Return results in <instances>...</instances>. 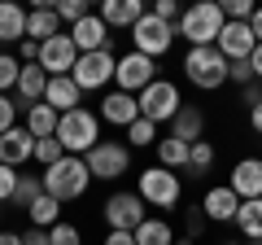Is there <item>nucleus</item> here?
<instances>
[{"label": "nucleus", "instance_id": "28", "mask_svg": "<svg viewBox=\"0 0 262 245\" xmlns=\"http://www.w3.org/2000/svg\"><path fill=\"white\" fill-rule=\"evenodd\" d=\"M236 228H241L245 241L262 245V197L258 201H241V210H236Z\"/></svg>", "mask_w": 262, "mask_h": 245}, {"label": "nucleus", "instance_id": "17", "mask_svg": "<svg viewBox=\"0 0 262 245\" xmlns=\"http://www.w3.org/2000/svg\"><path fill=\"white\" fill-rule=\"evenodd\" d=\"M70 39H75L79 53H105V48L114 44V31L105 27L96 13H88L83 22H75V27H70Z\"/></svg>", "mask_w": 262, "mask_h": 245}, {"label": "nucleus", "instance_id": "47", "mask_svg": "<svg viewBox=\"0 0 262 245\" xmlns=\"http://www.w3.org/2000/svg\"><path fill=\"white\" fill-rule=\"evenodd\" d=\"M105 245H136V236H131V232H110Z\"/></svg>", "mask_w": 262, "mask_h": 245}, {"label": "nucleus", "instance_id": "23", "mask_svg": "<svg viewBox=\"0 0 262 245\" xmlns=\"http://www.w3.org/2000/svg\"><path fill=\"white\" fill-rule=\"evenodd\" d=\"M53 35H61V18L53 13V5H35V9L27 13V39L48 44Z\"/></svg>", "mask_w": 262, "mask_h": 245}, {"label": "nucleus", "instance_id": "12", "mask_svg": "<svg viewBox=\"0 0 262 245\" xmlns=\"http://www.w3.org/2000/svg\"><path fill=\"white\" fill-rule=\"evenodd\" d=\"M75 62H79V48H75V39L66 35H53L48 44H39V66H44V75L48 79H61V75H70L75 70Z\"/></svg>", "mask_w": 262, "mask_h": 245}, {"label": "nucleus", "instance_id": "11", "mask_svg": "<svg viewBox=\"0 0 262 245\" xmlns=\"http://www.w3.org/2000/svg\"><path fill=\"white\" fill-rule=\"evenodd\" d=\"M105 223H110V232H136V228L149 219V206L140 201V193H114L110 201H105Z\"/></svg>", "mask_w": 262, "mask_h": 245}, {"label": "nucleus", "instance_id": "18", "mask_svg": "<svg viewBox=\"0 0 262 245\" xmlns=\"http://www.w3.org/2000/svg\"><path fill=\"white\" fill-rule=\"evenodd\" d=\"M144 13L149 9H144L140 0H101V5H96V18H101L110 31H131Z\"/></svg>", "mask_w": 262, "mask_h": 245}, {"label": "nucleus", "instance_id": "16", "mask_svg": "<svg viewBox=\"0 0 262 245\" xmlns=\"http://www.w3.org/2000/svg\"><path fill=\"white\" fill-rule=\"evenodd\" d=\"M136 118H140V101H136L131 92H118V88H114V92L101 96V122H110V127H122V132H127Z\"/></svg>", "mask_w": 262, "mask_h": 245}, {"label": "nucleus", "instance_id": "6", "mask_svg": "<svg viewBox=\"0 0 262 245\" xmlns=\"http://www.w3.org/2000/svg\"><path fill=\"white\" fill-rule=\"evenodd\" d=\"M170 44H175V27L162 18H153V13H144L136 27H131V53H144V57H166Z\"/></svg>", "mask_w": 262, "mask_h": 245}, {"label": "nucleus", "instance_id": "44", "mask_svg": "<svg viewBox=\"0 0 262 245\" xmlns=\"http://www.w3.org/2000/svg\"><path fill=\"white\" fill-rule=\"evenodd\" d=\"M241 96H245V105H249V110H253V105H262V84L253 79L249 88H241Z\"/></svg>", "mask_w": 262, "mask_h": 245}, {"label": "nucleus", "instance_id": "42", "mask_svg": "<svg viewBox=\"0 0 262 245\" xmlns=\"http://www.w3.org/2000/svg\"><path fill=\"white\" fill-rule=\"evenodd\" d=\"M206 223H210V219L201 215V206H192V210H188V241H196V236L206 232Z\"/></svg>", "mask_w": 262, "mask_h": 245}, {"label": "nucleus", "instance_id": "32", "mask_svg": "<svg viewBox=\"0 0 262 245\" xmlns=\"http://www.w3.org/2000/svg\"><path fill=\"white\" fill-rule=\"evenodd\" d=\"M18 70H22L18 53H0V92H5V96L18 88Z\"/></svg>", "mask_w": 262, "mask_h": 245}, {"label": "nucleus", "instance_id": "37", "mask_svg": "<svg viewBox=\"0 0 262 245\" xmlns=\"http://www.w3.org/2000/svg\"><path fill=\"white\" fill-rule=\"evenodd\" d=\"M48 245H83V236H79L75 223H57L48 228Z\"/></svg>", "mask_w": 262, "mask_h": 245}, {"label": "nucleus", "instance_id": "35", "mask_svg": "<svg viewBox=\"0 0 262 245\" xmlns=\"http://www.w3.org/2000/svg\"><path fill=\"white\" fill-rule=\"evenodd\" d=\"M210 167H214V145L210 140L188 145V171H210Z\"/></svg>", "mask_w": 262, "mask_h": 245}, {"label": "nucleus", "instance_id": "26", "mask_svg": "<svg viewBox=\"0 0 262 245\" xmlns=\"http://www.w3.org/2000/svg\"><path fill=\"white\" fill-rule=\"evenodd\" d=\"M131 236H136V245H175V228L166 219H158V215H149Z\"/></svg>", "mask_w": 262, "mask_h": 245}, {"label": "nucleus", "instance_id": "8", "mask_svg": "<svg viewBox=\"0 0 262 245\" xmlns=\"http://www.w3.org/2000/svg\"><path fill=\"white\" fill-rule=\"evenodd\" d=\"M136 101H140V118H149V122H170L179 110H184L179 88L170 84V79H153V84L144 88Z\"/></svg>", "mask_w": 262, "mask_h": 245}, {"label": "nucleus", "instance_id": "50", "mask_svg": "<svg viewBox=\"0 0 262 245\" xmlns=\"http://www.w3.org/2000/svg\"><path fill=\"white\" fill-rule=\"evenodd\" d=\"M0 245H22V232H0Z\"/></svg>", "mask_w": 262, "mask_h": 245}, {"label": "nucleus", "instance_id": "1", "mask_svg": "<svg viewBox=\"0 0 262 245\" xmlns=\"http://www.w3.org/2000/svg\"><path fill=\"white\" fill-rule=\"evenodd\" d=\"M57 140H61V149L70 153V158L92 153L96 145L105 140V136H101V114H92L88 105H79V110L61 114V122H57Z\"/></svg>", "mask_w": 262, "mask_h": 245}, {"label": "nucleus", "instance_id": "33", "mask_svg": "<svg viewBox=\"0 0 262 245\" xmlns=\"http://www.w3.org/2000/svg\"><path fill=\"white\" fill-rule=\"evenodd\" d=\"M53 13H57L61 22H70V27H75V22H83L88 13H92V5H88V0H57Z\"/></svg>", "mask_w": 262, "mask_h": 245}, {"label": "nucleus", "instance_id": "24", "mask_svg": "<svg viewBox=\"0 0 262 245\" xmlns=\"http://www.w3.org/2000/svg\"><path fill=\"white\" fill-rule=\"evenodd\" d=\"M22 39H27V9L0 0V44H22Z\"/></svg>", "mask_w": 262, "mask_h": 245}, {"label": "nucleus", "instance_id": "5", "mask_svg": "<svg viewBox=\"0 0 262 245\" xmlns=\"http://www.w3.org/2000/svg\"><path fill=\"white\" fill-rule=\"evenodd\" d=\"M184 79L201 92H214L227 84V57L219 48H188L184 53Z\"/></svg>", "mask_w": 262, "mask_h": 245}, {"label": "nucleus", "instance_id": "25", "mask_svg": "<svg viewBox=\"0 0 262 245\" xmlns=\"http://www.w3.org/2000/svg\"><path fill=\"white\" fill-rule=\"evenodd\" d=\"M57 122H61V114L39 101V105H27V122H22V127H27L35 140H48V136H57Z\"/></svg>", "mask_w": 262, "mask_h": 245}, {"label": "nucleus", "instance_id": "30", "mask_svg": "<svg viewBox=\"0 0 262 245\" xmlns=\"http://www.w3.org/2000/svg\"><path fill=\"white\" fill-rule=\"evenodd\" d=\"M35 197H44V179H39V175H18V189H13V206L27 210Z\"/></svg>", "mask_w": 262, "mask_h": 245}, {"label": "nucleus", "instance_id": "4", "mask_svg": "<svg viewBox=\"0 0 262 245\" xmlns=\"http://www.w3.org/2000/svg\"><path fill=\"white\" fill-rule=\"evenodd\" d=\"M136 193L153 210H175L179 197H184V179L175 171H166V167H144L140 179H136Z\"/></svg>", "mask_w": 262, "mask_h": 245}, {"label": "nucleus", "instance_id": "14", "mask_svg": "<svg viewBox=\"0 0 262 245\" xmlns=\"http://www.w3.org/2000/svg\"><path fill=\"white\" fill-rule=\"evenodd\" d=\"M27 162H35V136L27 132V127H13V132L0 136V167H27Z\"/></svg>", "mask_w": 262, "mask_h": 245}, {"label": "nucleus", "instance_id": "36", "mask_svg": "<svg viewBox=\"0 0 262 245\" xmlns=\"http://www.w3.org/2000/svg\"><path fill=\"white\" fill-rule=\"evenodd\" d=\"M219 9H223V18H227V22H249L258 5H253V0H223Z\"/></svg>", "mask_w": 262, "mask_h": 245}, {"label": "nucleus", "instance_id": "20", "mask_svg": "<svg viewBox=\"0 0 262 245\" xmlns=\"http://www.w3.org/2000/svg\"><path fill=\"white\" fill-rule=\"evenodd\" d=\"M166 136H175V140H184V145L206 140V114H201V105H184V110L170 118V132Z\"/></svg>", "mask_w": 262, "mask_h": 245}, {"label": "nucleus", "instance_id": "10", "mask_svg": "<svg viewBox=\"0 0 262 245\" xmlns=\"http://www.w3.org/2000/svg\"><path fill=\"white\" fill-rule=\"evenodd\" d=\"M153 79H158V62H153V57H144V53H122L118 66H114V84H118V92L140 96Z\"/></svg>", "mask_w": 262, "mask_h": 245}, {"label": "nucleus", "instance_id": "19", "mask_svg": "<svg viewBox=\"0 0 262 245\" xmlns=\"http://www.w3.org/2000/svg\"><path fill=\"white\" fill-rule=\"evenodd\" d=\"M236 210H241V197H236L227 184H214V189L201 197V215L210 223H236Z\"/></svg>", "mask_w": 262, "mask_h": 245}, {"label": "nucleus", "instance_id": "9", "mask_svg": "<svg viewBox=\"0 0 262 245\" xmlns=\"http://www.w3.org/2000/svg\"><path fill=\"white\" fill-rule=\"evenodd\" d=\"M83 162L92 179H122L131 171V149L122 140H101L92 153H83Z\"/></svg>", "mask_w": 262, "mask_h": 245}, {"label": "nucleus", "instance_id": "31", "mask_svg": "<svg viewBox=\"0 0 262 245\" xmlns=\"http://www.w3.org/2000/svg\"><path fill=\"white\" fill-rule=\"evenodd\" d=\"M127 140H131V149H144V145H158V122H149V118H136L127 127Z\"/></svg>", "mask_w": 262, "mask_h": 245}, {"label": "nucleus", "instance_id": "39", "mask_svg": "<svg viewBox=\"0 0 262 245\" xmlns=\"http://www.w3.org/2000/svg\"><path fill=\"white\" fill-rule=\"evenodd\" d=\"M227 84L249 88L253 84V66H249V62H227Z\"/></svg>", "mask_w": 262, "mask_h": 245}, {"label": "nucleus", "instance_id": "48", "mask_svg": "<svg viewBox=\"0 0 262 245\" xmlns=\"http://www.w3.org/2000/svg\"><path fill=\"white\" fill-rule=\"evenodd\" d=\"M249 31H253V39H258V44H262V5H258V9H253V18H249Z\"/></svg>", "mask_w": 262, "mask_h": 245}, {"label": "nucleus", "instance_id": "40", "mask_svg": "<svg viewBox=\"0 0 262 245\" xmlns=\"http://www.w3.org/2000/svg\"><path fill=\"white\" fill-rule=\"evenodd\" d=\"M153 18H162V22H170V27H175V22H179V13H184V9H179V5H175V0H153Z\"/></svg>", "mask_w": 262, "mask_h": 245}, {"label": "nucleus", "instance_id": "46", "mask_svg": "<svg viewBox=\"0 0 262 245\" xmlns=\"http://www.w3.org/2000/svg\"><path fill=\"white\" fill-rule=\"evenodd\" d=\"M249 66H253V79H258V84H262V44H258V48H253V53H249Z\"/></svg>", "mask_w": 262, "mask_h": 245}, {"label": "nucleus", "instance_id": "51", "mask_svg": "<svg viewBox=\"0 0 262 245\" xmlns=\"http://www.w3.org/2000/svg\"><path fill=\"white\" fill-rule=\"evenodd\" d=\"M223 245H241V241H223Z\"/></svg>", "mask_w": 262, "mask_h": 245}, {"label": "nucleus", "instance_id": "7", "mask_svg": "<svg viewBox=\"0 0 262 245\" xmlns=\"http://www.w3.org/2000/svg\"><path fill=\"white\" fill-rule=\"evenodd\" d=\"M114 66H118L114 48H105V53H79L70 79L79 84V92H101V88L114 84Z\"/></svg>", "mask_w": 262, "mask_h": 245}, {"label": "nucleus", "instance_id": "41", "mask_svg": "<svg viewBox=\"0 0 262 245\" xmlns=\"http://www.w3.org/2000/svg\"><path fill=\"white\" fill-rule=\"evenodd\" d=\"M13 189H18V171H13V167H0V206L13 201Z\"/></svg>", "mask_w": 262, "mask_h": 245}, {"label": "nucleus", "instance_id": "27", "mask_svg": "<svg viewBox=\"0 0 262 245\" xmlns=\"http://www.w3.org/2000/svg\"><path fill=\"white\" fill-rule=\"evenodd\" d=\"M27 219H31V228H44V232H48V228L61 223V201L44 193V197H35V201L27 206Z\"/></svg>", "mask_w": 262, "mask_h": 245}, {"label": "nucleus", "instance_id": "21", "mask_svg": "<svg viewBox=\"0 0 262 245\" xmlns=\"http://www.w3.org/2000/svg\"><path fill=\"white\" fill-rule=\"evenodd\" d=\"M13 92H18V105L22 110H27V105H39L44 101V92H48V75H44V66H22L18 70V88H13Z\"/></svg>", "mask_w": 262, "mask_h": 245}, {"label": "nucleus", "instance_id": "13", "mask_svg": "<svg viewBox=\"0 0 262 245\" xmlns=\"http://www.w3.org/2000/svg\"><path fill=\"white\" fill-rule=\"evenodd\" d=\"M214 48L227 57V62H249V53L258 48V39H253L249 22H223V31H219Z\"/></svg>", "mask_w": 262, "mask_h": 245}, {"label": "nucleus", "instance_id": "43", "mask_svg": "<svg viewBox=\"0 0 262 245\" xmlns=\"http://www.w3.org/2000/svg\"><path fill=\"white\" fill-rule=\"evenodd\" d=\"M18 62H22V66H35V62H39V44H35V39H22V44H18Z\"/></svg>", "mask_w": 262, "mask_h": 245}, {"label": "nucleus", "instance_id": "3", "mask_svg": "<svg viewBox=\"0 0 262 245\" xmlns=\"http://www.w3.org/2000/svg\"><path fill=\"white\" fill-rule=\"evenodd\" d=\"M39 179H44V193H48V197H57V201H75V197H83L88 184H92V175H88V162H83V158H70V153H66L57 167H48Z\"/></svg>", "mask_w": 262, "mask_h": 245}, {"label": "nucleus", "instance_id": "22", "mask_svg": "<svg viewBox=\"0 0 262 245\" xmlns=\"http://www.w3.org/2000/svg\"><path fill=\"white\" fill-rule=\"evenodd\" d=\"M79 101H83V92H79V84H75L70 75H61V79H48L44 105H53L57 114H70V110H79Z\"/></svg>", "mask_w": 262, "mask_h": 245}, {"label": "nucleus", "instance_id": "49", "mask_svg": "<svg viewBox=\"0 0 262 245\" xmlns=\"http://www.w3.org/2000/svg\"><path fill=\"white\" fill-rule=\"evenodd\" d=\"M249 127L262 136V105H253V110H249Z\"/></svg>", "mask_w": 262, "mask_h": 245}, {"label": "nucleus", "instance_id": "38", "mask_svg": "<svg viewBox=\"0 0 262 245\" xmlns=\"http://www.w3.org/2000/svg\"><path fill=\"white\" fill-rule=\"evenodd\" d=\"M18 110H22V105L13 101V96H5V92H0V136L18 127Z\"/></svg>", "mask_w": 262, "mask_h": 245}, {"label": "nucleus", "instance_id": "2", "mask_svg": "<svg viewBox=\"0 0 262 245\" xmlns=\"http://www.w3.org/2000/svg\"><path fill=\"white\" fill-rule=\"evenodd\" d=\"M223 9H219L214 0H201V5H188L175 22V35L188 39V48H214L219 31H223Z\"/></svg>", "mask_w": 262, "mask_h": 245}, {"label": "nucleus", "instance_id": "15", "mask_svg": "<svg viewBox=\"0 0 262 245\" xmlns=\"http://www.w3.org/2000/svg\"><path fill=\"white\" fill-rule=\"evenodd\" d=\"M227 189L241 201H258L262 197V158H241L227 175Z\"/></svg>", "mask_w": 262, "mask_h": 245}, {"label": "nucleus", "instance_id": "45", "mask_svg": "<svg viewBox=\"0 0 262 245\" xmlns=\"http://www.w3.org/2000/svg\"><path fill=\"white\" fill-rule=\"evenodd\" d=\"M22 245H48V232L44 228H27L22 232Z\"/></svg>", "mask_w": 262, "mask_h": 245}, {"label": "nucleus", "instance_id": "29", "mask_svg": "<svg viewBox=\"0 0 262 245\" xmlns=\"http://www.w3.org/2000/svg\"><path fill=\"white\" fill-rule=\"evenodd\" d=\"M158 149V167H166V171H188V145L184 140H175V136H166V140H158L153 145Z\"/></svg>", "mask_w": 262, "mask_h": 245}, {"label": "nucleus", "instance_id": "34", "mask_svg": "<svg viewBox=\"0 0 262 245\" xmlns=\"http://www.w3.org/2000/svg\"><path fill=\"white\" fill-rule=\"evenodd\" d=\"M66 158V149H61V140H57V136H48V140H35V162L39 167H57V162Z\"/></svg>", "mask_w": 262, "mask_h": 245}]
</instances>
